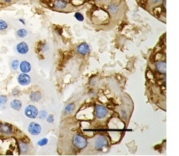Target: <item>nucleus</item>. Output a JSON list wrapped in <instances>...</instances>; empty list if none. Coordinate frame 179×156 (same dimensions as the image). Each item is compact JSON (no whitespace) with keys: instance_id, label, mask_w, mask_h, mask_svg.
Returning a JSON list of instances; mask_svg holds the SVG:
<instances>
[{"instance_id":"12","label":"nucleus","mask_w":179,"mask_h":156,"mask_svg":"<svg viewBox=\"0 0 179 156\" xmlns=\"http://www.w3.org/2000/svg\"><path fill=\"white\" fill-rule=\"evenodd\" d=\"M30 98L33 102H38L42 98L41 93L39 92H33L31 93Z\"/></svg>"},{"instance_id":"15","label":"nucleus","mask_w":179,"mask_h":156,"mask_svg":"<svg viewBox=\"0 0 179 156\" xmlns=\"http://www.w3.org/2000/svg\"><path fill=\"white\" fill-rule=\"evenodd\" d=\"M19 151L21 154L26 153L28 149V146L27 145V143H25L23 141H19Z\"/></svg>"},{"instance_id":"21","label":"nucleus","mask_w":179,"mask_h":156,"mask_svg":"<svg viewBox=\"0 0 179 156\" xmlns=\"http://www.w3.org/2000/svg\"><path fill=\"white\" fill-rule=\"evenodd\" d=\"M7 102V98L4 95H0V105H4Z\"/></svg>"},{"instance_id":"14","label":"nucleus","mask_w":179,"mask_h":156,"mask_svg":"<svg viewBox=\"0 0 179 156\" xmlns=\"http://www.w3.org/2000/svg\"><path fill=\"white\" fill-rule=\"evenodd\" d=\"M10 106L14 110H19L22 108V103L19 100H13L10 103Z\"/></svg>"},{"instance_id":"19","label":"nucleus","mask_w":179,"mask_h":156,"mask_svg":"<svg viewBox=\"0 0 179 156\" xmlns=\"http://www.w3.org/2000/svg\"><path fill=\"white\" fill-rule=\"evenodd\" d=\"M19 65V62L18 60H14L13 62H11V68L13 70H17Z\"/></svg>"},{"instance_id":"26","label":"nucleus","mask_w":179,"mask_h":156,"mask_svg":"<svg viewBox=\"0 0 179 156\" xmlns=\"http://www.w3.org/2000/svg\"><path fill=\"white\" fill-rule=\"evenodd\" d=\"M151 1H152L153 2H155V3H158V2H160L162 1V0H151Z\"/></svg>"},{"instance_id":"24","label":"nucleus","mask_w":179,"mask_h":156,"mask_svg":"<svg viewBox=\"0 0 179 156\" xmlns=\"http://www.w3.org/2000/svg\"><path fill=\"white\" fill-rule=\"evenodd\" d=\"M74 17H75V18L78 20V21H82V20H84L83 16H82L80 13H79V12L75 13V14H74Z\"/></svg>"},{"instance_id":"9","label":"nucleus","mask_w":179,"mask_h":156,"mask_svg":"<svg viewBox=\"0 0 179 156\" xmlns=\"http://www.w3.org/2000/svg\"><path fill=\"white\" fill-rule=\"evenodd\" d=\"M90 51V48L88 45L87 43H82L80 46L77 47V51L81 55H85L88 54Z\"/></svg>"},{"instance_id":"3","label":"nucleus","mask_w":179,"mask_h":156,"mask_svg":"<svg viewBox=\"0 0 179 156\" xmlns=\"http://www.w3.org/2000/svg\"><path fill=\"white\" fill-rule=\"evenodd\" d=\"M96 149L97 150H102L103 148L108 146V140L104 136H99L96 140Z\"/></svg>"},{"instance_id":"20","label":"nucleus","mask_w":179,"mask_h":156,"mask_svg":"<svg viewBox=\"0 0 179 156\" xmlns=\"http://www.w3.org/2000/svg\"><path fill=\"white\" fill-rule=\"evenodd\" d=\"M7 25L4 20H0V31H4L5 29H7Z\"/></svg>"},{"instance_id":"25","label":"nucleus","mask_w":179,"mask_h":156,"mask_svg":"<svg viewBox=\"0 0 179 156\" xmlns=\"http://www.w3.org/2000/svg\"><path fill=\"white\" fill-rule=\"evenodd\" d=\"M47 121L49 123H53L54 122V117H53L52 115H50L47 118Z\"/></svg>"},{"instance_id":"13","label":"nucleus","mask_w":179,"mask_h":156,"mask_svg":"<svg viewBox=\"0 0 179 156\" xmlns=\"http://www.w3.org/2000/svg\"><path fill=\"white\" fill-rule=\"evenodd\" d=\"M66 2H65L64 0H57L54 3V7L58 10H63L66 7Z\"/></svg>"},{"instance_id":"16","label":"nucleus","mask_w":179,"mask_h":156,"mask_svg":"<svg viewBox=\"0 0 179 156\" xmlns=\"http://www.w3.org/2000/svg\"><path fill=\"white\" fill-rule=\"evenodd\" d=\"M27 34H28V31H26L25 29H23V28L19 29L16 32L17 37H19V38H24V37H25L26 36H27Z\"/></svg>"},{"instance_id":"27","label":"nucleus","mask_w":179,"mask_h":156,"mask_svg":"<svg viewBox=\"0 0 179 156\" xmlns=\"http://www.w3.org/2000/svg\"><path fill=\"white\" fill-rule=\"evenodd\" d=\"M19 21L21 22H22L24 25L25 24V21H24V20H22V19H19Z\"/></svg>"},{"instance_id":"10","label":"nucleus","mask_w":179,"mask_h":156,"mask_svg":"<svg viewBox=\"0 0 179 156\" xmlns=\"http://www.w3.org/2000/svg\"><path fill=\"white\" fill-rule=\"evenodd\" d=\"M19 68L22 73H28L31 69V65L28 62L22 61L19 64Z\"/></svg>"},{"instance_id":"8","label":"nucleus","mask_w":179,"mask_h":156,"mask_svg":"<svg viewBox=\"0 0 179 156\" xmlns=\"http://www.w3.org/2000/svg\"><path fill=\"white\" fill-rule=\"evenodd\" d=\"M0 133L4 135H10L12 133V127L7 124H0Z\"/></svg>"},{"instance_id":"28","label":"nucleus","mask_w":179,"mask_h":156,"mask_svg":"<svg viewBox=\"0 0 179 156\" xmlns=\"http://www.w3.org/2000/svg\"><path fill=\"white\" fill-rule=\"evenodd\" d=\"M4 2H10L12 1V0H4Z\"/></svg>"},{"instance_id":"23","label":"nucleus","mask_w":179,"mask_h":156,"mask_svg":"<svg viewBox=\"0 0 179 156\" xmlns=\"http://www.w3.org/2000/svg\"><path fill=\"white\" fill-rule=\"evenodd\" d=\"M48 141H49V140L47 139V138H43V139L42 140H40L38 141V145L39 146H45V145H46L48 143Z\"/></svg>"},{"instance_id":"11","label":"nucleus","mask_w":179,"mask_h":156,"mask_svg":"<svg viewBox=\"0 0 179 156\" xmlns=\"http://www.w3.org/2000/svg\"><path fill=\"white\" fill-rule=\"evenodd\" d=\"M156 68L158 70V72L161 73V74H165L166 73V62L163 61H160L156 64Z\"/></svg>"},{"instance_id":"18","label":"nucleus","mask_w":179,"mask_h":156,"mask_svg":"<svg viewBox=\"0 0 179 156\" xmlns=\"http://www.w3.org/2000/svg\"><path fill=\"white\" fill-rule=\"evenodd\" d=\"M74 109V105L73 104H69L67 105V106L65 107V110L67 113H71V112H73V110Z\"/></svg>"},{"instance_id":"7","label":"nucleus","mask_w":179,"mask_h":156,"mask_svg":"<svg viewBox=\"0 0 179 156\" xmlns=\"http://www.w3.org/2000/svg\"><path fill=\"white\" fill-rule=\"evenodd\" d=\"M16 51L20 54H26L29 51L28 46L25 42H22L16 46Z\"/></svg>"},{"instance_id":"5","label":"nucleus","mask_w":179,"mask_h":156,"mask_svg":"<svg viewBox=\"0 0 179 156\" xmlns=\"http://www.w3.org/2000/svg\"><path fill=\"white\" fill-rule=\"evenodd\" d=\"M28 130L30 133L32 134L33 135H37L41 132L42 128L40 124H37L35 122H32L29 124Z\"/></svg>"},{"instance_id":"22","label":"nucleus","mask_w":179,"mask_h":156,"mask_svg":"<svg viewBox=\"0 0 179 156\" xmlns=\"http://www.w3.org/2000/svg\"><path fill=\"white\" fill-rule=\"evenodd\" d=\"M46 117H47V112L44 110L40 111V113H39V118L40 119H45V118H46Z\"/></svg>"},{"instance_id":"17","label":"nucleus","mask_w":179,"mask_h":156,"mask_svg":"<svg viewBox=\"0 0 179 156\" xmlns=\"http://www.w3.org/2000/svg\"><path fill=\"white\" fill-rule=\"evenodd\" d=\"M109 10L112 14H116L117 12L119 10V8H118V6L115 5V4H111L109 6Z\"/></svg>"},{"instance_id":"1","label":"nucleus","mask_w":179,"mask_h":156,"mask_svg":"<svg viewBox=\"0 0 179 156\" xmlns=\"http://www.w3.org/2000/svg\"><path fill=\"white\" fill-rule=\"evenodd\" d=\"M73 142H74V146L80 149H84V148L86 147L87 144H88L87 140L85 139V138H83L82 135H77L74 136Z\"/></svg>"},{"instance_id":"2","label":"nucleus","mask_w":179,"mask_h":156,"mask_svg":"<svg viewBox=\"0 0 179 156\" xmlns=\"http://www.w3.org/2000/svg\"><path fill=\"white\" fill-rule=\"evenodd\" d=\"M25 115L31 119H35L38 115V110L37 107L33 105H29L25 109Z\"/></svg>"},{"instance_id":"4","label":"nucleus","mask_w":179,"mask_h":156,"mask_svg":"<svg viewBox=\"0 0 179 156\" xmlns=\"http://www.w3.org/2000/svg\"><path fill=\"white\" fill-rule=\"evenodd\" d=\"M95 112L98 119H102L108 115V109L103 106H97L95 109Z\"/></svg>"},{"instance_id":"6","label":"nucleus","mask_w":179,"mask_h":156,"mask_svg":"<svg viewBox=\"0 0 179 156\" xmlns=\"http://www.w3.org/2000/svg\"><path fill=\"white\" fill-rule=\"evenodd\" d=\"M18 82L22 86H28L31 82L30 76L28 75L27 73H22L18 77Z\"/></svg>"}]
</instances>
